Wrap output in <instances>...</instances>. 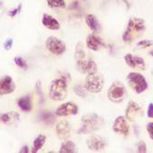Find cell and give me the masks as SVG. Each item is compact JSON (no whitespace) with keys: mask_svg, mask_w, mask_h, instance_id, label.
<instances>
[{"mask_svg":"<svg viewBox=\"0 0 153 153\" xmlns=\"http://www.w3.org/2000/svg\"><path fill=\"white\" fill-rule=\"evenodd\" d=\"M146 30L145 20L140 17H131L122 36V40L127 45H130L137 38L141 36Z\"/></svg>","mask_w":153,"mask_h":153,"instance_id":"1","label":"cell"},{"mask_svg":"<svg viewBox=\"0 0 153 153\" xmlns=\"http://www.w3.org/2000/svg\"><path fill=\"white\" fill-rule=\"evenodd\" d=\"M81 123L78 134H89L100 130L104 125V120L97 113H87L81 117Z\"/></svg>","mask_w":153,"mask_h":153,"instance_id":"2","label":"cell"},{"mask_svg":"<svg viewBox=\"0 0 153 153\" xmlns=\"http://www.w3.org/2000/svg\"><path fill=\"white\" fill-rule=\"evenodd\" d=\"M69 82L63 78H57L51 81L49 85L48 96L54 102H61L68 95Z\"/></svg>","mask_w":153,"mask_h":153,"instance_id":"3","label":"cell"},{"mask_svg":"<svg viewBox=\"0 0 153 153\" xmlns=\"http://www.w3.org/2000/svg\"><path fill=\"white\" fill-rule=\"evenodd\" d=\"M127 81L130 87L138 94L144 93L148 87V83L146 78L141 74L137 72L130 73L127 75Z\"/></svg>","mask_w":153,"mask_h":153,"instance_id":"4","label":"cell"},{"mask_svg":"<svg viewBox=\"0 0 153 153\" xmlns=\"http://www.w3.org/2000/svg\"><path fill=\"white\" fill-rule=\"evenodd\" d=\"M84 86L86 90L89 93L99 94L102 91L104 87V78L98 72L88 74L86 77Z\"/></svg>","mask_w":153,"mask_h":153,"instance_id":"5","label":"cell"},{"mask_svg":"<svg viewBox=\"0 0 153 153\" xmlns=\"http://www.w3.org/2000/svg\"><path fill=\"white\" fill-rule=\"evenodd\" d=\"M127 91L123 83L119 82H113L108 90V98L114 103H119L125 99Z\"/></svg>","mask_w":153,"mask_h":153,"instance_id":"6","label":"cell"},{"mask_svg":"<svg viewBox=\"0 0 153 153\" xmlns=\"http://www.w3.org/2000/svg\"><path fill=\"white\" fill-rule=\"evenodd\" d=\"M46 48L55 55H61L63 54L67 50V45L64 41L56 37V36H49L47 38L45 43Z\"/></svg>","mask_w":153,"mask_h":153,"instance_id":"7","label":"cell"},{"mask_svg":"<svg viewBox=\"0 0 153 153\" xmlns=\"http://www.w3.org/2000/svg\"><path fill=\"white\" fill-rule=\"evenodd\" d=\"M143 109L134 101H130L126 111H125V117L130 121H135L139 118L143 117Z\"/></svg>","mask_w":153,"mask_h":153,"instance_id":"8","label":"cell"},{"mask_svg":"<svg viewBox=\"0 0 153 153\" xmlns=\"http://www.w3.org/2000/svg\"><path fill=\"white\" fill-rule=\"evenodd\" d=\"M78 113V107L76 103L72 102H68L59 105L56 111L55 115L57 117H67L70 115H77Z\"/></svg>","mask_w":153,"mask_h":153,"instance_id":"9","label":"cell"},{"mask_svg":"<svg viewBox=\"0 0 153 153\" xmlns=\"http://www.w3.org/2000/svg\"><path fill=\"white\" fill-rule=\"evenodd\" d=\"M112 130L114 132L121 134L123 136H128L130 133V125L128 123V120L125 116H118L116 118Z\"/></svg>","mask_w":153,"mask_h":153,"instance_id":"10","label":"cell"},{"mask_svg":"<svg viewBox=\"0 0 153 153\" xmlns=\"http://www.w3.org/2000/svg\"><path fill=\"white\" fill-rule=\"evenodd\" d=\"M87 146L89 150L100 151L107 147V140L98 135H91L87 140Z\"/></svg>","mask_w":153,"mask_h":153,"instance_id":"11","label":"cell"},{"mask_svg":"<svg viewBox=\"0 0 153 153\" xmlns=\"http://www.w3.org/2000/svg\"><path fill=\"white\" fill-rule=\"evenodd\" d=\"M55 129H56L57 136L60 140H67L70 137L71 126L69 121L61 120V121L57 122Z\"/></svg>","mask_w":153,"mask_h":153,"instance_id":"12","label":"cell"},{"mask_svg":"<svg viewBox=\"0 0 153 153\" xmlns=\"http://www.w3.org/2000/svg\"><path fill=\"white\" fill-rule=\"evenodd\" d=\"M16 84L11 76L6 75L0 79V95H7L14 93Z\"/></svg>","mask_w":153,"mask_h":153,"instance_id":"13","label":"cell"},{"mask_svg":"<svg viewBox=\"0 0 153 153\" xmlns=\"http://www.w3.org/2000/svg\"><path fill=\"white\" fill-rule=\"evenodd\" d=\"M124 60H125V63L133 69H137L140 71L146 69V64L142 57L134 56L131 53H127L124 56Z\"/></svg>","mask_w":153,"mask_h":153,"instance_id":"14","label":"cell"},{"mask_svg":"<svg viewBox=\"0 0 153 153\" xmlns=\"http://www.w3.org/2000/svg\"><path fill=\"white\" fill-rule=\"evenodd\" d=\"M76 64H77L78 70L82 74H88L96 73L98 70V66L96 63L91 59H84V60L78 61V62H76Z\"/></svg>","mask_w":153,"mask_h":153,"instance_id":"15","label":"cell"},{"mask_svg":"<svg viewBox=\"0 0 153 153\" xmlns=\"http://www.w3.org/2000/svg\"><path fill=\"white\" fill-rule=\"evenodd\" d=\"M86 45L89 50H92L95 52L100 50L101 47L105 46V44L102 41V39L99 36H97L96 34H91L87 37Z\"/></svg>","mask_w":153,"mask_h":153,"instance_id":"16","label":"cell"},{"mask_svg":"<svg viewBox=\"0 0 153 153\" xmlns=\"http://www.w3.org/2000/svg\"><path fill=\"white\" fill-rule=\"evenodd\" d=\"M20 115L16 111H8L5 113H0V122L6 125H14L19 121Z\"/></svg>","mask_w":153,"mask_h":153,"instance_id":"17","label":"cell"},{"mask_svg":"<svg viewBox=\"0 0 153 153\" xmlns=\"http://www.w3.org/2000/svg\"><path fill=\"white\" fill-rule=\"evenodd\" d=\"M85 21L87 27L94 33H99L101 31V25L96 16L92 14H87L85 16Z\"/></svg>","mask_w":153,"mask_h":153,"instance_id":"18","label":"cell"},{"mask_svg":"<svg viewBox=\"0 0 153 153\" xmlns=\"http://www.w3.org/2000/svg\"><path fill=\"white\" fill-rule=\"evenodd\" d=\"M42 24L46 28H47L49 30H53V31H57V30L60 29L59 22L55 17L50 16L49 14H44L43 15Z\"/></svg>","mask_w":153,"mask_h":153,"instance_id":"19","label":"cell"},{"mask_svg":"<svg viewBox=\"0 0 153 153\" xmlns=\"http://www.w3.org/2000/svg\"><path fill=\"white\" fill-rule=\"evenodd\" d=\"M17 105L20 108V110L25 112L31 111L33 109V106H32V99H31L30 94L20 97L17 100Z\"/></svg>","mask_w":153,"mask_h":153,"instance_id":"20","label":"cell"},{"mask_svg":"<svg viewBox=\"0 0 153 153\" xmlns=\"http://www.w3.org/2000/svg\"><path fill=\"white\" fill-rule=\"evenodd\" d=\"M59 152L60 153H76L78 152V148L74 141L67 140L61 144Z\"/></svg>","mask_w":153,"mask_h":153,"instance_id":"21","label":"cell"},{"mask_svg":"<svg viewBox=\"0 0 153 153\" xmlns=\"http://www.w3.org/2000/svg\"><path fill=\"white\" fill-rule=\"evenodd\" d=\"M46 140H47V137L44 135V134H39L36 137V139L34 140V142H33V148H32V152L33 153H37L38 152L42 147L44 146V144L46 143Z\"/></svg>","mask_w":153,"mask_h":153,"instance_id":"22","label":"cell"},{"mask_svg":"<svg viewBox=\"0 0 153 153\" xmlns=\"http://www.w3.org/2000/svg\"><path fill=\"white\" fill-rule=\"evenodd\" d=\"M75 60L76 62H78V61H81V60H84L86 59V53L83 49V46H82V44L81 43H78L77 45H76V48H75Z\"/></svg>","mask_w":153,"mask_h":153,"instance_id":"23","label":"cell"},{"mask_svg":"<svg viewBox=\"0 0 153 153\" xmlns=\"http://www.w3.org/2000/svg\"><path fill=\"white\" fill-rule=\"evenodd\" d=\"M47 5L51 8H65L66 3L64 0H47Z\"/></svg>","mask_w":153,"mask_h":153,"instance_id":"24","label":"cell"},{"mask_svg":"<svg viewBox=\"0 0 153 153\" xmlns=\"http://www.w3.org/2000/svg\"><path fill=\"white\" fill-rule=\"evenodd\" d=\"M14 63H15V65L17 67H19V68H21L23 70H26L27 69V63H26V61L23 57H21V56H18V55L16 56L14 58Z\"/></svg>","mask_w":153,"mask_h":153,"instance_id":"25","label":"cell"},{"mask_svg":"<svg viewBox=\"0 0 153 153\" xmlns=\"http://www.w3.org/2000/svg\"><path fill=\"white\" fill-rule=\"evenodd\" d=\"M87 90L85 88V86H82V85H76L74 87V93L80 98H85L87 96Z\"/></svg>","mask_w":153,"mask_h":153,"instance_id":"26","label":"cell"},{"mask_svg":"<svg viewBox=\"0 0 153 153\" xmlns=\"http://www.w3.org/2000/svg\"><path fill=\"white\" fill-rule=\"evenodd\" d=\"M153 45V42L151 40H140L139 42L137 43V46L139 48H148L149 46Z\"/></svg>","mask_w":153,"mask_h":153,"instance_id":"27","label":"cell"},{"mask_svg":"<svg viewBox=\"0 0 153 153\" xmlns=\"http://www.w3.org/2000/svg\"><path fill=\"white\" fill-rule=\"evenodd\" d=\"M35 90L38 95L40 97V99L44 100V95H43V91H42V87H41V82L40 80H38L36 84H35Z\"/></svg>","mask_w":153,"mask_h":153,"instance_id":"28","label":"cell"},{"mask_svg":"<svg viewBox=\"0 0 153 153\" xmlns=\"http://www.w3.org/2000/svg\"><path fill=\"white\" fill-rule=\"evenodd\" d=\"M137 149H137L138 152H139V153H145V152H147V145H146V143L143 140L139 141V143L137 145Z\"/></svg>","mask_w":153,"mask_h":153,"instance_id":"29","label":"cell"},{"mask_svg":"<svg viewBox=\"0 0 153 153\" xmlns=\"http://www.w3.org/2000/svg\"><path fill=\"white\" fill-rule=\"evenodd\" d=\"M3 46H4L5 50H7V51L10 50L12 48V46H13V39L12 38H8L6 40V42L4 43Z\"/></svg>","mask_w":153,"mask_h":153,"instance_id":"30","label":"cell"},{"mask_svg":"<svg viewBox=\"0 0 153 153\" xmlns=\"http://www.w3.org/2000/svg\"><path fill=\"white\" fill-rule=\"evenodd\" d=\"M146 130H147L150 139L153 140V122H148L146 126Z\"/></svg>","mask_w":153,"mask_h":153,"instance_id":"31","label":"cell"},{"mask_svg":"<svg viewBox=\"0 0 153 153\" xmlns=\"http://www.w3.org/2000/svg\"><path fill=\"white\" fill-rule=\"evenodd\" d=\"M21 8H22V5L20 4L17 7H16L15 9H13V10H11L10 12H8V16H11V17H15V16H16L20 12Z\"/></svg>","mask_w":153,"mask_h":153,"instance_id":"32","label":"cell"},{"mask_svg":"<svg viewBox=\"0 0 153 153\" xmlns=\"http://www.w3.org/2000/svg\"><path fill=\"white\" fill-rule=\"evenodd\" d=\"M147 114H148V118L153 119V103H152V102H150V103L148 104Z\"/></svg>","mask_w":153,"mask_h":153,"instance_id":"33","label":"cell"},{"mask_svg":"<svg viewBox=\"0 0 153 153\" xmlns=\"http://www.w3.org/2000/svg\"><path fill=\"white\" fill-rule=\"evenodd\" d=\"M28 151H29V150H28V147H27L26 145L23 146V147L21 148V149L19 150L20 153H26V152H28Z\"/></svg>","mask_w":153,"mask_h":153,"instance_id":"34","label":"cell"},{"mask_svg":"<svg viewBox=\"0 0 153 153\" xmlns=\"http://www.w3.org/2000/svg\"><path fill=\"white\" fill-rule=\"evenodd\" d=\"M149 54H150V55H151V56L153 57V50H151V51L149 52Z\"/></svg>","mask_w":153,"mask_h":153,"instance_id":"35","label":"cell"}]
</instances>
